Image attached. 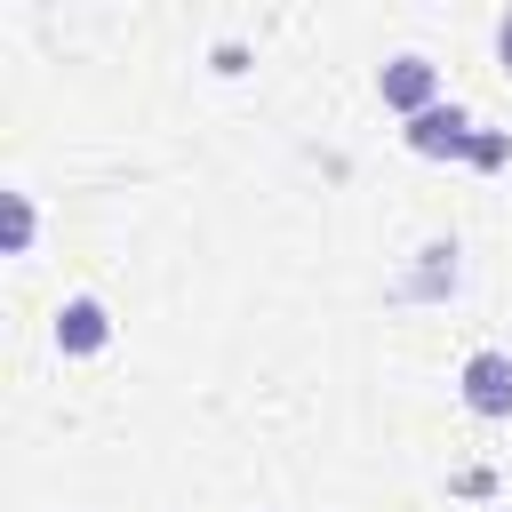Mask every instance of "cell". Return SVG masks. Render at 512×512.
Masks as SVG:
<instances>
[{"instance_id": "obj_1", "label": "cell", "mask_w": 512, "mask_h": 512, "mask_svg": "<svg viewBox=\"0 0 512 512\" xmlns=\"http://www.w3.org/2000/svg\"><path fill=\"white\" fill-rule=\"evenodd\" d=\"M400 136H408V152H424V160H472V152H480V120H472L464 104H432V112H416Z\"/></svg>"}, {"instance_id": "obj_2", "label": "cell", "mask_w": 512, "mask_h": 512, "mask_svg": "<svg viewBox=\"0 0 512 512\" xmlns=\"http://www.w3.org/2000/svg\"><path fill=\"white\" fill-rule=\"evenodd\" d=\"M376 96H384L400 120H416V112L440 104V64H432V56H392V64L376 72Z\"/></svg>"}, {"instance_id": "obj_3", "label": "cell", "mask_w": 512, "mask_h": 512, "mask_svg": "<svg viewBox=\"0 0 512 512\" xmlns=\"http://www.w3.org/2000/svg\"><path fill=\"white\" fill-rule=\"evenodd\" d=\"M456 392H464V408L472 416H512V352H472L464 368H456Z\"/></svg>"}, {"instance_id": "obj_4", "label": "cell", "mask_w": 512, "mask_h": 512, "mask_svg": "<svg viewBox=\"0 0 512 512\" xmlns=\"http://www.w3.org/2000/svg\"><path fill=\"white\" fill-rule=\"evenodd\" d=\"M104 344H112L104 296H64V304H56V352H64V360H96Z\"/></svg>"}, {"instance_id": "obj_5", "label": "cell", "mask_w": 512, "mask_h": 512, "mask_svg": "<svg viewBox=\"0 0 512 512\" xmlns=\"http://www.w3.org/2000/svg\"><path fill=\"white\" fill-rule=\"evenodd\" d=\"M416 256H424V264L400 280V296H448V288H456V240H424Z\"/></svg>"}, {"instance_id": "obj_6", "label": "cell", "mask_w": 512, "mask_h": 512, "mask_svg": "<svg viewBox=\"0 0 512 512\" xmlns=\"http://www.w3.org/2000/svg\"><path fill=\"white\" fill-rule=\"evenodd\" d=\"M0 200H8V256H24V248H32V232H40L32 192H0Z\"/></svg>"}, {"instance_id": "obj_7", "label": "cell", "mask_w": 512, "mask_h": 512, "mask_svg": "<svg viewBox=\"0 0 512 512\" xmlns=\"http://www.w3.org/2000/svg\"><path fill=\"white\" fill-rule=\"evenodd\" d=\"M472 168H512V128H480V152Z\"/></svg>"}, {"instance_id": "obj_8", "label": "cell", "mask_w": 512, "mask_h": 512, "mask_svg": "<svg viewBox=\"0 0 512 512\" xmlns=\"http://www.w3.org/2000/svg\"><path fill=\"white\" fill-rule=\"evenodd\" d=\"M216 72H248V48L240 40H216Z\"/></svg>"}, {"instance_id": "obj_9", "label": "cell", "mask_w": 512, "mask_h": 512, "mask_svg": "<svg viewBox=\"0 0 512 512\" xmlns=\"http://www.w3.org/2000/svg\"><path fill=\"white\" fill-rule=\"evenodd\" d=\"M496 56H504V72H512V8L496 16Z\"/></svg>"}]
</instances>
